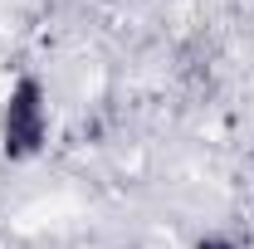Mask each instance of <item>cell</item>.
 Segmentation results:
<instances>
[{
  "instance_id": "6da1fadb",
  "label": "cell",
  "mask_w": 254,
  "mask_h": 249,
  "mask_svg": "<svg viewBox=\"0 0 254 249\" xmlns=\"http://www.w3.org/2000/svg\"><path fill=\"white\" fill-rule=\"evenodd\" d=\"M49 142V98L39 78H20L5 93V113H0V147L10 161H30L44 152Z\"/></svg>"
},
{
  "instance_id": "7a4b0ae2",
  "label": "cell",
  "mask_w": 254,
  "mask_h": 249,
  "mask_svg": "<svg viewBox=\"0 0 254 249\" xmlns=\"http://www.w3.org/2000/svg\"><path fill=\"white\" fill-rule=\"evenodd\" d=\"M195 249H240V245H235V240H225V235H205Z\"/></svg>"
}]
</instances>
